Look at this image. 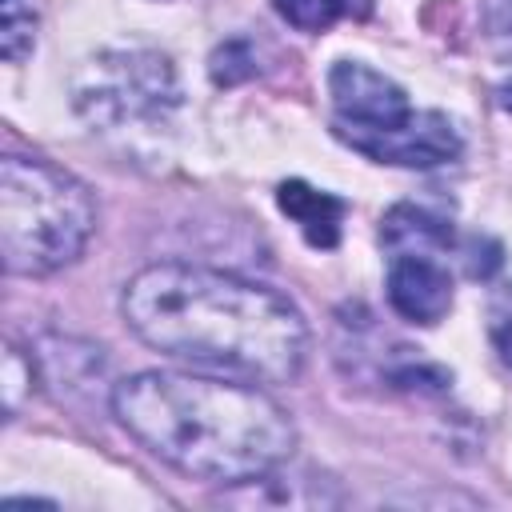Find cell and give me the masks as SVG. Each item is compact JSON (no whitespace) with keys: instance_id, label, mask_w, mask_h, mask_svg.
<instances>
[{"instance_id":"12","label":"cell","mask_w":512,"mask_h":512,"mask_svg":"<svg viewBox=\"0 0 512 512\" xmlns=\"http://www.w3.org/2000/svg\"><path fill=\"white\" fill-rule=\"evenodd\" d=\"M496 352H500V360L512 368V320H508L504 328H496Z\"/></svg>"},{"instance_id":"5","label":"cell","mask_w":512,"mask_h":512,"mask_svg":"<svg viewBox=\"0 0 512 512\" xmlns=\"http://www.w3.org/2000/svg\"><path fill=\"white\" fill-rule=\"evenodd\" d=\"M336 136L352 144L356 152L380 160V164H400V168H436L460 156V136L440 112H412L408 120L392 128H344L336 124Z\"/></svg>"},{"instance_id":"1","label":"cell","mask_w":512,"mask_h":512,"mask_svg":"<svg viewBox=\"0 0 512 512\" xmlns=\"http://www.w3.org/2000/svg\"><path fill=\"white\" fill-rule=\"evenodd\" d=\"M120 308L148 348L220 376L288 384L304 368L308 328L300 308L232 272L152 264L128 280Z\"/></svg>"},{"instance_id":"3","label":"cell","mask_w":512,"mask_h":512,"mask_svg":"<svg viewBox=\"0 0 512 512\" xmlns=\"http://www.w3.org/2000/svg\"><path fill=\"white\" fill-rule=\"evenodd\" d=\"M96 228L88 188L36 156L0 164V256L12 276H48L72 264Z\"/></svg>"},{"instance_id":"11","label":"cell","mask_w":512,"mask_h":512,"mask_svg":"<svg viewBox=\"0 0 512 512\" xmlns=\"http://www.w3.org/2000/svg\"><path fill=\"white\" fill-rule=\"evenodd\" d=\"M272 4L300 32H324L348 12V0H272Z\"/></svg>"},{"instance_id":"9","label":"cell","mask_w":512,"mask_h":512,"mask_svg":"<svg viewBox=\"0 0 512 512\" xmlns=\"http://www.w3.org/2000/svg\"><path fill=\"white\" fill-rule=\"evenodd\" d=\"M380 240L396 252V256H424V248H448L452 244V224L428 208L416 204H396L384 216Z\"/></svg>"},{"instance_id":"6","label":"cell","mask_w":512,"mask_h":512,"mask_svg":"<svg viewBox=\"0 0 512 512\" xmlns=\"http://www.w3.org/2000/svg\"><path fill=\"white\" fill-rule=\"evenodd\" d=\"M328 92L336 104V124L344 128H392L412 116L404 88L356 60H340L328 72Z\"/></svg>"},{"instance_id":"2","label":"cell","mask_w":512,"mask_h":512,"mask_svg":"<svg viewBox=\"0 0 512 512\" xmlns=\"http://www.w3.org/2000/svg\"><path fill=\"white\" fill-rule=\"evenodd\" d=\"M116 420L192 480L248 484L296 448L288 412L256 384L184 372H140L112 392Z\"/></svg>"},{"instance_id":"13","label":"cell","mask_w":512,"mask_h":512,"mask_svg":"<svg viewBox=\"0 0 512 512\" xmlns=\"http://www.w3.org/2000/svg\"><path fill=\"white\" fill-rule=\"evenodd\" d=\"M496 96H500V108H504V112H512V80H504Z\"/></svg>"},{"instance_id":"10","label":"cell","mask_w":512,"mask_h":512,"mask_svg":"<svg viewBox=\"0 0 512 512\" xmlns=\"http://www.w3.org/2000/svg\"><path fill=\"white\" fill-rule=\"evenodd\" d=\"M36 36V12L28 0H0V52L4 60H24Z\"/></svg>"},{"instance_id":"7","label":"cell","mask_w":512,"mask_h":512,"mask_svg":"<svg viewBox=\"0 0 512 512\" xmlns=\"http://www.w3.org/2000/svg\"><path fill=\"white\" fill-rule=\"evenodd\" d=\"M388 300L404 320L436 324L452 308V276L432 256H396L388 268Z\"/></svg>"},{"instance_id":"8","label":"cell","mask_w":512,"mask_h":512,"mask_svg":"<svg viewBox=\"0 0 512 512\" xmlns=\"http://www.w3.org/2000/svg\"><path fill=\"white\" fill-rule=\"evenodd\" d=\"M276 200L300 224V232H304V240L312 248H336L340 244V220L348 212V204L340 196L316 192L304 180H284L280 192H276Z\"/></svg>"},{"instance_id":"4","label":"cell","mask_w":512,"mask_h":512,"mask_svg":"<svg viewBox=\"0 0 512 512\" xmlns=\"http://www.w3.org/2000/svg\"><path fill=\"white\" fill-rule=\"evenodd\" d=\"M80 112L96 128H140L168 116L176 104V76L164 56L152 52H112L92 60L88 84L76 96Z\"/></svg>"}]
</instances>
